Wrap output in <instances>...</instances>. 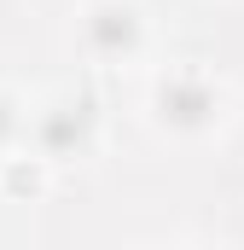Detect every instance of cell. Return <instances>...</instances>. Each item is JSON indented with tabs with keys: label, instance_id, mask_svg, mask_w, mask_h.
<instances>
[{
	"label": "cell",
	"instance_id": "7a4b0ae2",
	"mask_svg": "<svg viewBox=\"0 0 244 250\" xmlns=\"http://www.w3.org/2000/svg\"><path fill=\"white\" fill-rule=\"evenodd\" d=\"M93 41L99 47H134V12L128 6H105V12H93Z\"/></svg>",
	"mask_w": 244,
	"mask_h": 250
},
{
	"label": "cell",
	"instance_id": "6da1fadb",
	"mask_svg": "<svg viewBox=\"0 0 244 250\" xmlns=\"http://www.w3.org/2000/svg\"><path fill=\"white\" fill-rule=\"evenodd\" d=\"M209 111H215V93H209V87H198V82H175V87L163 93V117H169V123H181V128L203 123Z\"/></svg>",
	"mask_w": 244,
	"mask_h": 250
}]
</instances>
